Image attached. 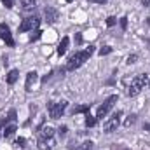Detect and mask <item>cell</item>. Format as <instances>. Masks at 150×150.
Here are the masks:
<instances>
[{"label": "cell", "mask_w": 150, "mask_h": 150, "mask_svg": "<svg viewBox=\"0 0 150 150\" xmlns=\"http://www.w3.org/2000/svg\"><path fill=\"white\" fill-rule=\"evenodd\" d=\"M93 52H94V45H89L87 49L75 52L74 56H70V59H68V63H67V70H68V72H74V70H77V68H80V67L91 58Z\"/></svg>", "instance_id": "6da1fadb"}, {"label": "cell", "mask_w": 150, "mask_h": 150, "mask_svg": "<svg viewBox=\"0 0 150 150\" xmlns=\"http://www.w3.org/2000/svg\"><path fill=\"white\" fill-rule=\"evenodd\" d=\"M149 82V77H147V74H140L136 75L133 80H131V84H129V89H127V94L129 96H136L143 87H145V84Z\"/></svg>", "instance_id": "7a4b0ae2"}, {"label": "cell", "mask_w": 150, "mask_h": 150, "mask_svg": "<svg viewBox=\"0 0 150 150\" xmlns=\"http://www.w3.org/2000/svg\"><path fill=\"white\" fill-rule=\"evenodd\" d=\"M115 103H117V94H112V96H108V98L103 101V105H100V107H98L96 119H98V120H101L103 117H107V115H108V112H110L113 107H115Z\"/></svg>", "instance_id": "3957f363"}, {"label": "cell", "mask_w": 150, "mask_h": 150, "mask_svg": "<svg viewBox=\"0 0 150 150\" xmlns=\"http://www.w3.org/2000/svg\"><path fill=\"white\" fill-rule=\"evenodd\" d=\"M67 107H68V101H65V100H61V101H56V103H49L47 105V110H49V115H51V119H59L65 110H67Z\"/></svg>", "instance_id": "277c9868"}, {"label": "cell", "mask_w": 150, "mask_h": 150, "mask_svg": "<svg viewBox=\"0 0 150 150\" xmlns=\"http://www.w3.org/2000/svg\"><path fill=\"white\" fill-rule=\"evenodd\" d=\"M38 25H40V18L38 16H30V18H26V19H23V23L19 25V32L21 33H25V32H30V30H37Z\"/></svg>", "instance_id": "5b68a950"}, {"label": "cell", "mask_w": 150, "mask_h": 150, "mask_svg": "<svg viewBox=\"0 0 150 150\" xmlns=\"http://www.w3.org/2000/svg\"><path fill=\"white\" fill-rule=\"evenodd\" d=\"M120 117H122V112H120V110H119L117 113H113L112 117L103 124V131L108 133V134L113 133V131H117V127H119V124H120Z\"/></svg>", "instance_id": "8992f818"}, {"label": "cell", "mask_w": 150, "mask_h": 150, "mask_svg": "<svg viewBox=\"0 0 150 150\" xmlns=\"http://www.w3.org/2000/svg\"><path fill=\"white\" fill-rule=\"evenodd\" d=\"M0 38H2L9 47L14 45V38H12V33H11V28H9L5 23H0Z\"/></svg>", "instance_id": "52a82bcc"}, {"label": "cell", "mask_w": 150, "mask_h": 150, "mask_svg": "<svg viewBox=\"0 0 150 150\" xmlns=\"http://www.w3.org/2000/svg\"><path fill=\"white\" fill-rule=\"evenodd\" d=\"M38 149L40 150H52L56 147V142L54 138H47V136H38V142H37Z\"/></svg>", "instance_id": "ba28073f"}, {"label": "cell", "mask_w": 150, "mask_h": 150, "mask_svg": "<svg viewBox=\"0 0 150 150\" xmlns=\"http://www.w3.org/2000/svg\"><path fill=\"white\" fill-rule=\"evenodd\" d=\"M44 14H45V21H47L49 25H54V23H56V19H58V11H56V9L45 7V9H44Z\"/></svg>", "instance_id": "9c48e42d"}, {"label": "cell", "mask_w": 150, "mask_h": 150, "mask_svg": "<svg viewBox=\"0 0 150 150\" xmlns=\"http://www.w3.org/2000/svg\"><path fill=\"white\" fill-rule=\"evenodd\" d=\"M68 45H70V38H68V37H63V38H61V42H59V45H58V49H56L58 56H63V54L68 51Z\"/></svg>", "instance_id": "30bf717a"}, {"label": "cell", "mask_w": 150, "mask_h": 150, "mask_svg": "<svg viewBox=\"0 0 150 150\" xmlns=\"http://www.w3.org/2000/svg\"><path fill=\"white\" fill-rule=\"evenodd\" d=\"M37 79H38V74H37V72H30V74L26 75V84H25L26 91H32V87H33V84L37 82Z\"/></svg>", "instance_id": "8fae6325"}, {"label": "cell", "mask_w": 150, "mask_h": 150, "mask_svg": "<svg viewBox=\"0 0 150 150\" xmlns=\"http://www.w3.org/2000/svg\"><path fill=\"white\" fill-rule=\"evenodd\" d=\"M37 7V0H21V9L23 11H33Z\"/></svg>", "instance_id": "7c38bea8"}, {"label": "cell", "mask_w": 150, "mask_h": 150, "mask_svg": "<svg viewBox=\"0 0 150 150\" xmlns=\"http://www.w3.org/2000/svg\"><path fill=\"white\" fill-rule=\"evenodd\" d=\"M18 77H19V72H18V70H11V72L7 74V79H5V80H7L9 86H12V84L18 80Z\"/></svg>", "instance_id": "4fadbf2b"}, {"label": "cell", "mask_w": 150, "mask_h": 150, "mask_svg": "<svg viewBox=\"0 0 150 150\" xmlns=\"http://www.w3.org/2000/svg\"><path fill=\"white\" fill-rule=\"evenodd\" d=\"M94 147V143L93 142H84L82 145H79V147H74V145H70V150H91Z\"/></svg>", "instance_id": "5bb4252c"}, {"label": "cell", "mask_w": 150, "mask_h": 150, "mask_svg": "<svg viewBox=\"0 0 150 150\" xmlns=\"http://www.w3.org/2000/svg\"><path fill=\"white\" fill-rule=\"evenodd\" d=\"M89 107L91 105H79V107H74V110H72V113H89Z\"/></svg>", "instance_id": "9a60e30c"}, {"label": "cell", "mask_w": 150, "mask_h": 150, "mask_svg": "<svg viewBox=\"0 0 150 150\" xmlns=\"http://www.w3.org/2000/svg\"><path fill=\"white\" fill-rule=\"evenodd\" d=\"M38 136H47V138H52V136H54V129H52V127H49V126H47V127H42V131L38 133Z\"/></svg>", "instance_id": "2e32d148"}, {"label": "cell", "mask_w": 150, "mask_h": 150, "mask_svg": "<svg viewBox=\"0 0 150 150\" xmlns=\"http://www.w3.org/2000/svg\"><path fill=\"white\" fill-rule=\"evenodd\" d=\"M14 133H16V126H14V124H11V126H5V131H4L5 138H11Z\"/></svg>", "instance_id": "e0dca14e"}, {"label": "cell", "mask_w": 150, "mask_h": 150, "mask_svg": "<svg viewBox=\"0 0 150 150\" xmlns=\"http://www.w3.org/2000/svg\"><path fill=\"white\" fill-rule=\"evenodd\" d=\"M96 120H98V119H96V117H93L91 113H87V115H86V126H87V127H93V126L96 124Z\"/></svg>", "instance_id": "ac0fdd59"}, {"label": "cell", "mask_w": 150, "mask_h": 150, "mask_svg": "<svg viewBox=\"0 0 150 150\" xmlns=\"http://www.w3.org/2000/svg\"><path fill=\"white\" fill-rule=\"evenodd\" d=\"M14 120H16V110H11L9 115L4 119V122H5V126H7V122H14Z\"/></svg>", "instance_id": "d6986e66"}, {"label": "cell", "mask_w": 150, "mask_h": 150, "mask_svg": "<svg viewBox=\"0 0 150 150\" xmlns=\"http://www.w3.org/2000/svg\"><path fill=\"white\" fill-rule=\"evenodd\" d=\"M110 52H112V47H110V45H105V47L100 49V56H107V54H110Z\"/></svg>", "instance_id": "ffe728a7"}, {"label": "cell", "mask_w": 150, "mask_h": 150, "mask_svg": "<svg viewBox=\"0 0 150 150\" xmlns=\"http://www.w3.org/2000/svg\"><path fill=\"white\" fill-rule=\"evenodd\" d=\"M134 122H136V115H129V117H127V120L124 122V126H126V127H129V126H131V124H134Z\"/></svg>", "instance_id": "44dd1931"}, {"label": "cell", "mask_w": 150, "mask_h": 150, "mask_svg": "<svg viewBox=\"0 0 150 150\" xmlns=\"http://www.w3.org/2000/svg\"><path fill=\"white\" fill-rule=\"evenodd\" d=\"M40 37H42V32H40V30H35V32L32 33V37H30V40L33 42V40H38Z\"/></svg>", "instance_id": "7402d4cb"}, {"label": "cell", "mask_w": 150, "mask_h": 150, "mask_svg": "<svg viewBox=\"0 0 150 150\" xmlns=\"http://www.w3.org/2000/svg\"><path fill=\"white\" fill-rule=\"evenodd\" d=\"M115 23H117V18H115V16H108V18H107V25H108V26H113Z\"/></svg>", "instance_id": "603a6c76"}, {"label": "cell", "mask_w": 150, "mask_h": 150, "mask_svg": "<svg viewBox=\"0 0 150 150\" xmlns=\"http://www.w3.org/2000/svg\"><path fill=\"white\" fill-rule=\"evenodd\" d=\"M16 145L23 149V147H26V140H25V138H18V140H16Z\"/></svg>", "instance_id": "cb8c5ba5"}, {"label": "cell", "mask_w": 150, "mask_h": 150, "mask_svg": "<svg viewBox=\"0 0 150 150\" xmlns=\"http://www.w3.org/2000/svg\"><path fill=\"white\" fill-rule=\"evenodd\" d=\"M120 28H122V30L127 28V18H120Z\"/></svg>", "instance_id": "d4e9b609"}, {"label": "cell", "mask_w": 150, "mask_h": 150, "mask_svg": "<svg viewBox=\"0 0 150 150\" xmlns=\"http://www.w3.org/2000/svg\"><path fill=\"white\" fill-rule=\"evenodd\" d=\"M2 4H4L7 9H11V7L14 5V0H2Z\"/></svg>", "instance_id": "484cf974"}, {"label": "cell", "mask_w": 150, "mask_h": 150, "mask_svg": "<svg viewBox=\"0 0 150 150\" xmlns=\"http://www.w3.org/2000/svg\"><path fill=\"white\" fill-rule=\"evenodd\" d=\"M136 58H138L136 54H131V56L127 58V63H129V65H131V63H134V61H136Z\"/></svg>", "instance_id": "4316f807"}, {"label": "cell", "mask_w": 150, "mask_h": 150, "mask_svg": "<svg viewBox=\"0 0 150 150\" xmlns=\"http://www.w3.org/2000/svg\"><path fill=\"white\" fill-rule=\"evenodd\" d=\"M58 131H59V134H61V136H65V134H67V126H61Z\"/></svg>", "instance_id": "83f0119b"}, {"label": "cell", "mask_w": 150, "mask_h": 150, "mask_svg": "<svg viewBox=\"0 0 150 150\" xmlns=\"http://www.w3.org/2000/svg\"><path fill=\"white\" fill-rule=\"evenodd\" d=\"M75 40H77V44H82V35L77 33V35H75Z\"/></svg>", "instance_id": "f1b7e54d"}, {"label": "cell", "mask_w": 150, "mask_h": 150, "mask_svg": "<svg viewBox=\"0 0 150 150\" xmlns=\"http://www.w3.org/2000/svg\"><path fill=\"white\" fill-rule=\"evenodd\" d=\"M87 2H93V4H105L107 0H87Z\"/></svg>", "instance_id": "f546056e"}, {"label": "cell", "mask_w": 150, "mask_h": 150, "mask_svg": "<svg viewBox=\"0 0 150 150\" xmlns=\"http://www.w3.org/2000/svg\"><path fill=\"white\" fill-rule=\"evenodd\" d=\"M142 4H143L145 7H150V0H142Z\"/></svg>", "instance_id": "4dcf8cb0"}, {"label": "cell", "mask_w": 150, "mask_h": 150, "mask_svg": "<svg viewBox=\"0 0 150 150\" xmlns=\"http://www.w3.org/2000/svg\"><path fill=\"white\" fill-rule=\"evenodd\" d=\"M4 124H5V122H4V119H2V120H0V131H2V126H4ZM0 136H2V133H0Z\"/></svg>", "instance_id": "1f68e13d"}, {"label": "cell", "mask_w": 150, "mask_h": 150, "mask_svg": "<svg viewBox=\"0 0 150 150\" xmlns=\"http://www.w3.org/2000/svg\"><path fill=\"white\" fill-rule=\"evenodd\" d=\"M149 25H150V18H149Z\"/></svg>", "instance_id": "d6a6232c"}, {"label": "cell", "mask_w": 150, "mask_h": 150, "mask_svg": "<svg viewBox=\"0 0 150 150\" xmlns=\"http://www.w3.org/2000/svg\"><path fill=\"white\" fill-rule=\"evenodd\" d=\"M67 2H72V0H67Z\"/></svg>", "instance_id": "836d02e7"}]
</instances>
